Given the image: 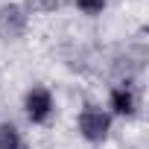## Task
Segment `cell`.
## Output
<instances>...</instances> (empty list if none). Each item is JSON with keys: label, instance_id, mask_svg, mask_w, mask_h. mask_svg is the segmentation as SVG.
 I'll return each mask as SVG.
<instances>
[{"label": "cell", "instance_id": "obj_1", "mask_svg": "<svg viewBox=\"0 0 149 149\" xmlns=\"http://www.w3.org/2000/svg\"><path fill=\"white\" fill-rule=\"evenodd\" d=\"M24 29H26V15L21 6H15V3L0 6V38L15 41L24 35Z\"/></svg>", "mask_w": 149, "mask_h": 149}, {"label": "cell", "instance_id": "obj_2", "mask_svg": "<svg viewBox=\"0 0 149 149\" xmlns=\"http://www.w3.org/2000/svg\"><path fill=\"white\" fill-rule=\"evenodd\" d=\"M79 132L88 137V140H102L108 134V117L97 108H85L79 114Z\"/></svg>", "mask_w": 149, "mask_h": 149}, {"label": "cell", "instance_id": "obj_3", "mask_svg": "<svg viewBox=\"0 0 149 149\" xmlns=\"http://www.w3.org/2000/svg\"><path fill=\"white\" fill-rule=\"evenodd\" d=\"M26 114H29L32 123H44V120L53 114V97H50V91L32 88V91L26 94Z\"/></svg>", "mask_w": 149, "mask_h": 149}, {"label": "cell", "instance_id": "obj_4", "mask_svg": "<svg viewBox=\"0 0 149 149\" xmlns=\"http://www.w3.org/2000/svg\"><path fill=\"white\" fill-rule=\"evenodd\" d=\"M111 108H114L117 114H123V117H132V114H134V94H132L126 85L114 88V91H111Z\"/></svg>", "mask_w": 149, "mask_h": 149}, {"label": "cell", "instance_id": "obj_5", "mask_svg": "<svg viewBox=\"0 0 149 149\" xmlns=\"http://www.w3.org/2000/svg\"><path fill=\"white\" fill-rule=\"evenodd\" d=\"M0 149H21V134L15 126L3 123L0 126Z\"/></svg>", "mask_w": 149, "mask_h": 149}, {"label": "cell", "instance_id": "obj_6", "mask_svg": "<svg viewBox=\"0 0 149 149\" xmlns=\"http://www.w3.org/2000/svg\"><path fill=\"white\" fill-rule=\"evenodd\" d=\"M76 6L85 12V15H100L105 9V0H76Z\"/></svg>", "mask_w": 149, "mask_h": 149}, {"label": "cell", "instance_id": "obj_7", "mask_svg": "<svg viewBox=\"0 0 149 149\" xmlns=\"http://www.w3.org/2000/svg\"><path fill=\"white\" fill-rule=\"evenodd\" d=\"M56 3H58V0H26V9H32V12H50V9H56Z\"/></svg>", "mask_w": 149, "mask_h": 149}]
</instances>
